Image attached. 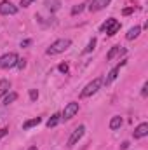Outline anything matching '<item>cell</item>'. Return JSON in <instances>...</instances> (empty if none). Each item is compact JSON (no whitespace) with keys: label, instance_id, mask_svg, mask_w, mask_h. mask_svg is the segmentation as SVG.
<instances>
[{"label":"cell","instance_id":"cell-29","mask_svg":"<svg viewBox=\"0 0 148 150\" xmlns=\"http://www.w3.org/2000/svg\"><path fill=\"white\" fill-rule=\"evenodd\" d=\"M127 147H129V143H127V142H124V143H122V147H120V149H122V150H125V149H127Z\"/></svg>","mask_w":148,"mask_h":150},{"label":"cell","instance_id":"cell-25","mask_svg":"<svg viewBox=\"0 0 148 150\" xmlns=\"http://www.w3.org/2000/svg\"><path fill=\"white\" fill-rule=\"evenodd\" d=\"M132 11H134V7H127V9H124V11H122V14H124V16H129Z\"/></svg>","mask_w":148,"mask_h":150},{"label":"cell","instance_id":"cell-11","mask_svg":"<svg viewBox=\"0 0 148 150\" xmlns=\"http://www.w3.org/2000/svg\"><path fill=\"white\" fill-rule=\"evenodd\" d=\"M44 4H45V7H47L51 12H56V11L59 9V5H61L59 0H44Z\"/></svg>","mask_w":148,"mask_h":150},{"label":"cell","instance_id":"cell-2","mask_svg":"<svg viewBox=\"0 0 148 150\" xmlns=\"http://www.w3.org/2000/svg\"><path fill=\"white\" fill-rule=\"evenodd\" d=\"M18 61H19V56L16 52H7V54L0 56V68H4V70L12 68L18 65Z\"/></svg>","mask_w":148,"mask_h":150},{"label":"cell","instance_id":"cell-15","mask_svg":"<svg viewBox=\"0 0 148 150\" xmlns=\"http://www.w3.org/2000/svg\"><path fill=\"white\" fill-rule=\"evenodd\" d=\"M9 89H11V82L5 80V79H2L0 80V96H5L9 93Z\"/></svg>","mask_w":148,"mask_h":150},{"label":"cell","instance_id":"cell-18","mask_svg":"<svg viewBox=\"0 0 148 150\" xmlns=\"http://www.w3.org/2000/svg\"><path fill=\"white\" fill-rule=\"evenodd\" d=\"M18 100V93H7L5 98H4V105H11Z\"/></svg>","mask_w":148,"mask_h":150},{"label":"cell","instance_id":"cell-10","mask_svg":"<svg viewBox=\"0 0 148 150\" xmlns=\"http://www.w3.org/2000/svg\"><path fill=\"white\" fill-rule=\"evenodd\" d=\"M124 65H125V61H120V65H117V67H115V68L111 70L110 74H108V77H106V79H105L103 82H105V84H110V82H113V80L117 79L118 72H120V67H124Z\"/></svg>","mask_w":148,"mask_h":150},{"label":"cell","instance_id":"cell-4","mask_svg":"<svg viewBox=\"0 0 148 150\" xmlns=\"http://www.w3.org/2000/svg\"><path fill=\"white\" fill-rule=\"evenodd\" d=\"M120 30V23L117 21V19H113V18H110V19H106L103 25H101V32L103 33H106V35H115L117 32Z\"/></svg>","mask_w":148,"mask_h":150},{"label":"cell","instance_id":"cell-1","mask_svg":"<svg viewBox=\"0 0 148 150\" xmlns=\"http://www.w3.org/2000/svg\"><path fill=\"white\" fill-rule=\"evenodd\" d=\"M70 45H72V40H70V38H59V40L52 42V44H51V47H47V51H45V52H47L49 56H56V54L65 52Z\"/></svg>","mask_w":148,"mask_h":150},{"label":"cell","instance_id":"cell-27","mask_svg":"<svg viewBox=\"0 0 148 150\" xmlns=\"http://www.w3.org/2000/svg\"><path fill=\"white\" fill-rule=\"evenodd\" d=\"M5 134H7V129H5V127H4V129H0V140H2Z\"/></svg>","mask_w":148,"mask_h":150},{"label":"cell","instance_id":"cell-9","mask_svg":"<svg viewBox=\"0 0 148 150\" xmlns=\"http://www.w3.org/2000/svg\"><path fill=\"white\" fill-rule=\"evenodd\" d=\"M148 134V124L147 122H143V124H140L136 129H134V140H140V138H145Z\"/></svg>","mask_w":148,"mask_h":150},{"label":"cell","instance_id":"cell-14","mask_svg":"<svg viewBox=\"0 0 148 150\" xmlns=\"http://www.w3.org/2000/svg\"><path fill=\"white\" fill-rule=\"evenodd\" d=\"M40 122H42L40 117H33V119H30V120H26V122L23 124V129L26 131V129H30V127H33V126H38Z\"/></svg>","mask_w":148,"mask_h":150},{"label":"cell","instance_id":"cell-26","mask_svg":"<svg viewBox=\"0 0 148 150\" xmlns=\"http://www.w3.org/2000/svg\"><path fill=\"white\" fill-rule=\"evenodd\" d=\"M33 2H35V0H21V5H23V7H28V5L33 4Z\"/></svg>","mask_w":148,"mask_h":150},{"label":"cell","instance_id":"cell-28","mask_svg":"<svg viewBox=\"0 0 148 150\" xmlns=\"http://www.w3.org/2000/svg\"><path fill=\"white\" fill-rule=\"evenodd\" d=\"M30 44H32V40H23V42H21V47H25V45H30Z\"/></svg>","mask_w":148,"mask_h":150},{"label":"cell","instance_id":"cell-19","mask_svg":"<svg viewBox=\"0 0 148 150\" xmlns=\"http://www.w3.org/2000/svg\"><path fill=\"white\" fill-rule=\"evenodd\" d=\"M94 47H96V38H91V40H89V44H87V47L84 49V52H91Z\"/></svg>","mask_w":148,"mask_h":150},{"label":"cell","instance_id":"cell-20","mask_svg":"<svg viewBox=\"0 0 148 150\" xmlns=\"http://www.w3.org/2000/svg\"><path fill=\"white\" fill-rule=\"evenodd\" d=\"M82 11H84V4H78V5H75L73 9H72V14H73V16H77V14H80Z\"/></svg>","mask_w":148,"mask_h":150},{"label":"cell","instance_id":"cell-7","mask_svg":"<svg viewBox=\"0 0 148 150\" xmlns=\"http://www.w3.org/2000/svg\"><path fill=\"white\" fill-rule=\"evenodd\" d=\"M84 133H85V126H78L73 133H72V136L68 138V147H73V145H77V142L84 136Z\"/></svg>","mask_w":148,"mask_h":150},{"label":"cell","instance_id":"cell-23","mask_svg":"<svg viewBox=\"0 0 148 150\" xmlns=\"http://www.w3.org/2000/svg\"><path fill=\"white\" fill-rule=\"evenodd\" d=\"M16 67H18V68H19V70H23V68H25V67H26V61H25V59H19V61H18V65H16Z\"/></svg>","mask_w":148,"mask_h":150},{"label":"cell","instance_id":"cell-17","mask_svg":"<svg viewBox=\"0 0 148 150\" xmlns=\"http://www.w3.org/2000/svg\"><path fill=\"white\" fill-rule=\"evenodd\" d=\"M59 120H61V115H59V113H54V115H52V117L47 120V127L51 129V127L58 126V124H59Z\"/></svg>","mask_w":148,"mask_h":150},{"label":"cell","instance_id":"cell-8","mask_svg":"<svg viewBox=\"0 0 148 150\" xmlns=\"http://www.w3.org/2000/svg\"><path fill=\"white\" fill-rule=\"evenodd\" d=\"M110 2H111V0H92V2H91V5H89V11H91V12H98V11L105 9Z\"/></svg>","mask_w":148,"mask_h":150},{"label":"cell","instance_id":"cell-21","mask_svg":"<svg viewBox=\"0 0 148 150\" xmlns=\"http://www.w3.org/2000/svg\"><path fill=\"white\" fill-rule=\"evenodd\" d=\"M37 98H38V91L37 89H30V100L32 101H37Z\"/></svg>","mask_w":148,"mask_h":150},{"label":"cell","instance_id":"cell-13","mask_svg":"<svg viewBox=\"0 0 148 150\" xmlns=\"http://www.w3.org/2000/svg\"><path fill=\"white\" fill-rule=\"evenodd\" d=\"M120 52H124V49H122L120 45H113V47L110 49V52L106 54V59H108V61H111V59H113L117 54H120Z\"/></svg>","mask_w":148,"mask_h":150},{"label":"cell","instance_id":"cell-3","mask_svg":"<svg viewBox=\"0 0 148 150\" xmlns=\"http://www.w3.org/2000/svg\"><path fill=\"white\" fill-rule=\"evenodd\" d=\"M101 84H103V79L101 77H98V79H94L92 82H89L85 87H84V91L80 93V96L82 98H87V96H92L94 93H98V89L101 87Z\"/></svg>","mask_w":148,"mask_h":150},{"label":"cell","instance_id":"cell-22","mask_svg":"<svg viewBox=\"0 0 148 150\" xmlns=\"http://www.w3.org/2000/svg\"><path fill=\"white\" fill-rule=\"evenodd\" d=\"M58 68H59V72H61V74H68V70H70V68H68V63H61Z\"/></svg>","mask_w":148,"mask_h":150},{"label":"cell","instance_id":"cell-16","mask_svg":"<svg viewBox=\"0 0 148 150\" xmlns=\"http://www.w3.org/2000/svg\"><path fill=\"white\" fill-rule=\"evenodd\" d=\"M122 126V117L120 115H115V117H111L110 120V129H118Z\"/></svg>","mask_w":148,"mask_h":150},{"label":"cell","instance_id":"cell-6","mask_svg":"<svg viewBox=\"0 0 148 150\" xmlns=\"http://www.w3.org/2000/svg\"><path fill=\"white\" fill-rule=\"evenodd\" d=\"M77 112H78V103L72 101V103H68V105L65 107V110H63V113H61V117H63L65 120H70L72 117H75V113Z\"/></svg>","mask_w":148,"mask_h":150},{"label":"cell","instance_id":"cell-5","mask_svg":"<svg viewBox=\"0 0 148 150\" xmlns=\"http://www.w3.org/2000/svg\"><path fill=\"white\" fill-rule=\"evenodd\" d=\"M18 12V7L12 4V2H9V0H2L0 2V14H4V16H12V14H16Z\"/></svg>","mask_w":148,"mask_h":150},{"label":"cell","instance_id":"cell-24","mask_svg":"<svg viewBox=\"0 0 148 150\" xmlns=\"http://www.w3.org/2000/svg\"><path fill=\"white\" fill-rule=\"evenodd\" d=\"M148 94V82L143 84V89H141V96H147Z\"/></svg>","mask_w":148,"mask_h":150},{"label":"cell","instance_id":"cell-30","mask_svg":"<svg viewBox=\"0 0 148 150\" xmlns=\"http://www.w3.org/2000/svg\"><path fill=\"white\" fill-rule=\"evenodd\" d=\"M28 150H38V149H37V147H35V145H33V147H30V149H28Z\"/></svg>","mask_w":148,"mask_h":150},{"label":"cell","instance_id":"cell-12","mask_svg":"<svg viewBox=\"0 0 148 150\" xmlns=\"http://www.w3.org/2000/svg\"><path fill=\"white\" fill-rule=\"evenodd\" d=\"M140 33H141V28H140V26H132V28L127 32L125 38H127V40H134V38L140 37Z\"/></svg>","mask_w":148,"mask_h":150}]
</instances>
